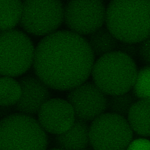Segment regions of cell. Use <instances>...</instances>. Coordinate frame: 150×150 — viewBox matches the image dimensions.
Masks as SVG:
<instances>
[{"mask_svg": "<svg viewBox=\"0 0 150 150\" xmlns=\"http://www.w3.org/2000/svg\"><path fill=\"white\" fill-rule=\"evenodd\" d=\"M136 99L133 93L129 92L110 96L108 98L107 109L111 113L125 117L127 116Z\"/></svg>", "mask_w": 150, "mask_h": 150, "instance_id": "e0dca14e", "label": "cell"}, {"mask_svg": "<svg viewBox=\"0 0 150 150\" xmlns=\"http://www.w3.org/2000/svg\"><path fill=\"white\" fill-rule=\"evenodd\" d=\"M38 122L45 131L59 134L67 131L76 117L74 108L67 100L50 99L41 107L38 113Z\"/></svg>", "mask_w": 150, "mask_h": 150, "instance_id": "30bf717a", "label": "cell"}, {"mask_svg": "<svg viewBox=\"0 0 150 150\" xmlns=\"http://www.w3.org/2000/svg\"><path fill=\"white\" fill-rule=\"evenodd\" d=\"M21 86L19 82L12 77H0V106L10 107L15 105L21 97Z\"/></svg>", "mask_w": 150, "mask_h": 150, "instance_id": "2e32d148", "label": "cell"}, {"mask_svg": "<svg viewBox=\"0 0 150 150\" xmlns=\"http://www.w3.org/2000/svg\"><path fill=\"white\" fill-rule=\"evenodd\" d=\"M89 129L87 122L76 119L67 131L56 135V145L62 149H85L90 144Z\"/></svg>", "mask_w": 150, "mask_h": 150, "instance_id": "7c38bea8", "label": "cell"}, {"mask_svg": "<svg viewBox=\"0 0 150 150\" xmlns=\"http://www.w3.org/2000/svg\"><path fill=\"white\" fill-rule=\"evenodd\" d=\"M46 132L33 116L18 113L0 121V150H45Z\"/></svg>", "mask_w": 150, "mask_h": 150, "instance_id": "277c9868", "label": "cell"}, {"mask_svg": "<svg viewBox=\"0 0 150 150\" xmlns=\"http://www.w3.org/2000/svg\"><path fill=\"white\" fill-rule=\"evenodd\" d=\"M105 22L119 41L140 43L150 36V0H112Z\"/></svg>", "mask_w": 150, "mask_h": 150, "instance_id": "7a4b0ae2", "label": "cell"}, {"mask_svg": "<svg viewBox=\"0 0 150 150\" xmlns=\"http://www.w3.org/2000/svg\"><path fill=\"white\" fill-rule=\"evenodd\" d=\"M67 99L74 108L76 119L86 122L92 121L107 109V95L92 82L70 90Z\"/></svg>", "mask_w": 150, "mask_h": 150, "instance_id": "9c48e42d", "label": "cell"}, {"mask_svg": "<svg viewBox=\"0 0 150 150\" xmlns=\"http://www.w3.org/2000/svg\"><path fill=\"white\" fill-rule=\"evenodd\" d=\"M133 59L121 51L100 56L94 63L91 74L93 82L108 96L129 92L137 74Z\"/></svg>", "mask_w": 150, "mask_h": 150, "instance_id": "3957f363", "label": "cell"}, {"mask_svg": "<svg viewBox=\"0 0 150 150\" xmlns=\"http://www.w3.org/2000/svg\"><path fill=\"white\" fill-rule=\"evenodd\" d=\"M22 6L21 0H0V32L14 29L19 23Z\"/></svg>", "mask_w": 150, "mask_h": 150, "instance_id": "9a60e30c", "label": "cell"}, {"mask_svg": "<svg viewBox=\"0 0 150 150\" xmlns=\"http://www.w3.org/2000/svg\"><path fill=\"white\" fill-rule=\"evenodd\" d=\"M133 136L127 120L112 113L102 114L90 126V144L95 150L126 149Z\"/></svg>", "mask_w": 150, "mask_h": 150, "instance_id": "52a82bcc", "label": "cell"}, {"mask_svg": "<svg viewBox=\"0 0 150 150\" xmlns=\"http://www.w3.org/2000/svg\"><path fill=\"white\" fill-rule=\"evenodd\" d=\"M106 12L102 0H70L64 8V21L71 31L91 35L102 27Z\"/></svg>", "mask_w": 150, "mask_h": 150, "instance_id": "ba28073f", "label": "cell"}, {"mask_svg": "<svg viewBox=\"0 0 150 150\" xmlns=\"http://www.w3.org/2000/svg\"><path fill=\"white\" fill-rule=\"evenodd\" d=\"M127 117L128 122L134 133L143 137L150 136V100L136 101Z\"/></svg>", "mask_w": 150, "mask_h": 150, "instance_id": "4fadbf2b", "label": "cell"}, {"mask_svg": "<svg viewBox=\"0 0 150 150\" xmlns=\"http://www.w3.org/2000/svg\"><path fill=\"white\" fill-rule=\"evenodd\" d=\"M94 57L82 36L70 31H59L38 43L32 65L36 76L48 88L69 91L89 78Z\"/></svg>", "mask_w": 150, "mask_h": 150, "instance_id": "6da1fadb", "label": "cell"}, {"mask_svg": "<svg viewBox=\"0 0 150 150\" xmlns=\"http://www.w3.org/2000/svg\"><path fill=\"white\" fill-rule=\"evenodd\" d=\"M137 48V55L141 61L150 66V36L140 42Z\"/></svg>", "mask_w": 150, "mask_h": 150, "instance_id": "d6986e66", "label": "cell"}, {"mask_svg": "<svg viewBox=\"0 0 150 150\" xmlns=\"http://www.w3.org/2000/svg\"><path fill=\"white\" fill-rule=\"evenodd\" d=\"M35 48L25 33L13 29L0 32V75L16 77L33 65Z\"/></svg>", "mask_w": 150, "mask_h": 150, "instance_id": "5b68a950", "label": "cell"}, {"mask_svg": "<svg viewBox=\"0 0 150 150\" xmlns=\"http://www.w3.org/2000/svg\"><path fill=\"white\" fill-rule=\"evenodd\" d=\"M118 41L107 28L101 27L91 34L88 42L94 56L100 57L115 51Z\"/></svg>", "mask_w": 150, "mask_h": 150, "instance_id": "5bb4252c", "label": "cell"}, {"mask_svg": "<svg viewBox=\"0 0 150 150\" xmlns=\"http://www.w3.org/2000/svg\"><path fill=\"white\" fill-rule=\"evenodd\" d=\"M60 0H24L19 25L35 36H47L56 31L64 21Z\"/></svg>", "mask_w": 150, "mask_h": 150, "instance_id": "8992f818", "label": "cell"}, {"mask_svg": "<svg viewBox=\"0 0 150 150\" xmlns=\"http://www.w3.org/2000/svg\"><path fill=\"white\" fill-rule=\"evenodd\" d=\"M132 90L137 99L150 100V66H145L137 71Z\"/></svg>", "mask_w": 150, "mask_h": 150, "instance_id": "ac0fdd59", "label": "cell"}, {"mask_svg": "<svg viewBox=\"0 0 150 150\" xmlns=\"http://www.w3.org/2000/svg\"><path fill=\"white\" fill-rule=\"evenodd\" d=\"M18 82L22 92L15 109L19 113L31 116L38 114L44 103L51 99L49 88L37 76L23 77Z\"/></svg>", "mask_w": 150, "mask_h": 150, "instance_id": "8fae6325", "label": "cell"}, {"mask_svg": "<svg viewBox=\"0 0 150 150\" xmlns=\"http://www.w3.org/2000/svg\"><path fill=\"white\" fill-rule=\"evenodd\" d=\"M129 149H150V141L143 139H137L130 143Z\"/></svg>", "mask_w": 150, "mask_h": 150, "instance_id": "ffe728a7", "label": "cell"}]
</instances>
